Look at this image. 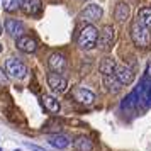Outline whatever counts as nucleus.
Listing matches in <instances>:
<instances>
[{
	"instance_id": "f257e3e1",
	"label": "nucleus",
	"mask_w": 151,
	"mask_h": 151,
	"mask_svg": "<svg viewBox=\"0 0 151 151\" xmlns=\"http://www.w3.org/2000/svg\"><path fill=\"white\" fill-rule=\"evenodd\" d=\"M131 37H132V42L136 44L137 48H148L151 44L150 29L146 27V26H143L139 21H136L131 26Z\"/></svg>"
},
{
	"instance_id": "f03ea898",
	"label": "nucleus",
	"mask_w": 151,
	"mask_h": 151,
	"mask_svg": "<svg viewBox=\"0 0 151 151\" xmlns=\"http://www.w3.org/2000/svg\"><path fill=\"white\" fill-rule=\"evenodd\" d=\"M97 41H99V31H97L95 26H85L82 29V32L78 36V48L83 49V51H88V49L95 48Z\"/></svg>"
},
{
	"instance_id": "7ed1b4c3",
	"label": "nucleus",
	"mask_w": 151,
	"mask_h": 151,
	"mask_svg": "<svg viewBox=\"0 0 151 151\" xmlns=\"http://www.w3.org/2000/svg\"><path fill=\"white\" fill-rule=\"evenodd\" d=\"M5 73H7L10 78H24V76L27 75V68H26V65L21 61V60H17V58H9L7 61H5Z\"/></svg>"
},
{
	"instance_id": "20e7f679",
	"label": "nucleus",
	"mask_w": 151,
	"mask_h": 151,
	"mask_svg": "<svg viewBox=\"0 0 151 151\" xmlns=\"http://www.w3.org/2000/svg\"><path fill=\"white\" fill-rule=\"evenodd\" d=\"M48 66L51 68L53 73H63L66 70V56L61 53H51L48 58Z\"/></svg>"
},
{
	"instance_id": "39448f33",
	"label": "nucleus",
	"mask_w": 151,
	"mask_h": 151,
	"mask_svg": "<svg viewBox=\"0 0 151 151\" xmlns=\"http://www.w3.org/2000/svg\"><path fill=\"white\" fill-rule=\"evenodd\" d=\"M4 27H5V32L10 37H15V41L19 37H22L24 36V31H26V26L21 21H17V19H7L5 24H4Z\"/></svg>"
},
{
	"instance_id": "423d86ee",
	"label": "nucleus",
	"mask_w": 151,
	"mask_h": 151,
	"mask_svg": "<svg viewBox=\"0 0 151 151\" xmlns=\"http://www.w3.org/2000/svg\"><path fill=\"white\" fill-rule=\"evenodd\" d=\"M102 14L104 10L100 5H97V4H90V5H87V7L82 10V14H80V17H82L83 21H88V22H97L102 19Z\"/></svg>"
},
{
	"instance_id": "0eeeda50",
	"label": "nucleus",
	"mask_w": 151,
	"mask_h": 151,
	"mask_svg": "<svg viewBox=\"0 0 151 151\" xmlns=\"http://www.w3.org/2000/svg\"><path fill=\"white\" fill-rule=\"evenodd\" d=\"M114 39H116V31H114V27L112 26H104L102 32H99V41H97V44H99V48H110L112 46V42H114Z\"/></svg>"
},
{
	"instance_id": "6e6552de",
	"label": "nucleus",
	"mask_w": 151,
	"mask_h": 151,
	"mask_svg": "<svg viewBox=\"0 0 151 151\" xmlns=\"http://www.w3.org/2000/svg\"><path fill=\"white\" fill-rule=\"evenodd\" d=\"M71 97H73V100H76L78 104H83V105H90V104L95 102V93L87 88H78L76 87L71 92Z\"/></svg>"
},
{
	"instance_id": "1a4fd4ad",
	"label": "nucleus",
	"mask_w": 151,
	"mask_h": 151,
	"mask_svg": "<svg viewBox=\"0 0 151 151\" xmlns=\"http://www.w3.org/2000/svg\"><path fill=\"white\" fill-rule=\"evenodd\" d=\"M48 85L51 88L58 92V93H63L66 87H68V82H66V78L63 75H58V73H49L48 75Z\"/></svg>"
},
{
	"instance_id": "9d476101",
	"label": "nucleus",
	"mask_w": 151,
	"mask_h": 151,
	"mask_svg": "<svg viewBox=\"0 0 151 151\" xmlns=\"http://www.w3.org/2000/svg\"><path fill=\"white\" fill-rule=\"evenodd\" d=\"M114 75H116V78L122 83V85H129V83H132V80H134V71H132L129 66H126V65H117Z\"/></svg>"
},
{
	"instance_id": "9b49d317",
	"label": "nucleus",
	"mask_w": 151,
	"mask_h": 151,
	"mask_svg": "<svg viewBox=\"0 0 151 151\" xmlns=\"http://www.w3.org/2000/svg\"><path fill=\"white\" fill-rule=\"evenodd\" d=\"M21 10L27 15H36L37 12H41L42 2L41 0H21Z\"/></svg>"
},
{
	"instance_id": "f8f14e48",
	"label": "nucleus",
	"mask_w": 151,
	"mask_h": 151,
	"mask_svg": "<svg viewBox=\"0 0 151 151\" xmlns=\"http://www.w3.org/2000/svg\"><path fill=\"white\" fill-rule=\"evenodd\" d=\"M15 44H17V48L21 49V51H24V53H34V51H37V41H36L34 37H29V36L19 37V39L15 41Z\"/></svg>"
},
{
	"instance_id": "ddd939ff",
	"label": "nucleus",
	"mask_w": 151,
	"mask_h": 151,
	"mask_svg": "<svg viewBox=\"0 0 151 151\" xmlns=\"http://www.w3.org/2000/svg\"><path fill=\"white\" fill-rule=\"evenodd\" d=\"M116 68H117V63L110 56H104L102 60H100V63H99V70H100V73L104 76L114 75L116 73Z\"/></svg>"
},
{
	"instance_id": "4468645a",
	"label": "nucleus",
	"mask_w": 151,
	"mask_h": 151,
	"mask_svg": "<svg viewBox=\"0 0 151 151\" xmlns=\"http://www.w3.org/2000/svg\"><path fill=\"white\" fill-rule=\"evenodd\" d=\"M48 144L56 148V150H65L70 146V137L65 136V134H53V136L48 137Z\"/></svg>"
},
{
	"instance_id": "2eb2a0df",
	"label": "nucleus",
	"mask_w": 151,
	"mask_h": 151,
	"mask_svg": "<svg viewBox=\"0 0 151 151\" xmlns=\"http://www.w3.org/2000/svg\"><path fill=\"white\" fill-rule=\"evenodd\" d=\"M41 104H42V107L48 110V112H51V114L60 112V102L56 100L55 97H51V95H42Z\"/></svg>"
},
{
	"instance_id": "dca6fc26",
	"label": "nucleus",
	"mask_w": 151,
	"mask_h": 151,
	"mask_svg": "<svg viewBox=\"0 0 151 151\" xmlns=\"http://www.w3.org/2000/svg\"><path fill=\"white\" fill-rule=\"evenodd\" d=\"M114 17H116L117 22H126L127 19H129V5L124 4V2L117 4L116 10H114Z\"/></svg>"
},
{
	"instance_id": "f3484780",
	"label": "nucleus",
	"mask_w": 151,
	"mask_h": 151,
	"mask_svg": "<svg viewBox=\"0 0 151 151\" xmlns=\"http://www.w3.org/2000/svg\"><path fill=\"white\" fill-rule=\"evenodd\" d=\"M104 85H105V87H107V90H109V92H112V93H117V92L121 90V87H122V83L116 78V75L104 76Z\"/></svg>"
},
{
	"instance_id": "a211bd4d",
	"label": "nucleus",
	"mask_w": 151,
	"mask_h": 151,
	"mask_svg": "<svg viewBox=\"0 0 151 151\" xmlns=\"http://www.w3.org/2000/svg\"><path fill=\"white\" fill-rule=\"evenodd\" d=\"M75 148L78 151H92L93 150V143H92V139L87 136H80L75 139Z\"/></svg>"
},
{
	"instance_id": "6ab92c4d",
	"label": "nucleus",
	"mask_w": 151,
	"mask_h": 151,
	"mask_svg": "<svg viewBox=\"0 0 151 151\" xmlns=\"http://www.w3.org/2000/svg\"><path fill=\"white\" fill-rule=\"evenodd\" d=\"M136 105H139V97H137V92H136V88H134L129 95L122 100L121 107H122V109H134Z\"/></svg>"
},
{
	"instance_id": "aec40b11",
	"label": "nucleus",
	"mask_w": 151,
	"mask_h": 151,
	"mask_svg": "<svg viewBox=\"0 0 151 151\" xmlns=\"http://www.w3.org/2000/svg\"><path fill=\"white\" fill-rule=\"evenodd\" d=\"M137 21L151 31V7H143L137 12Z\"/></svg>"
},
{
	"instance_id": "412c9836",
	"label": "nucleus",
	"mask_w": 151,
	"mask_h": 151,
	"mask_svg": "<svg viewBox=\"0 0 151 151\" xmlns=\"http://www.w3.org/2000/svg\"><path fill=\"white\" fill-rule=\"evenodd\" d=\"M19 5H21V0H4V7L9 12H14L15 9H19Z\"/></svg>"
},
{
	"instance_id": "4be33fe9",
	"label": "nucleus",
	"mask_w": 151,
	"mask_h": 151,
	"mask_svg": "<svg viewBox=\"0 0 151 151\" xmlns=\"http://www.w3.org/2000/svg\"><path fill=\"white\" fill-rule=\"evenodd\" d=\"M27 150H31V151H46L44 148H41V146H37V144H32V143H26L24 144Z\"/></svg>"
},
{
	"instance_id": "5701e85b",
	"label": "nucleus",
	"mask_w": 151,
	"mask_h": 151,
	"mask_svg": "<svg viewBox=\"0 0 151 151\" xmlns=\"http://www.w3.org/2000/svg\"><path fill=\"white\" fill-rule=\"evenodd\" d=\"M7 82H9V75L4 70H0V85H5Z\"/></svg>"
},
{
	"instance_id": "b1692460",
	"label": "nucleus",
	"mask_w": 151,
	"mask_h": 151,
	"mask_svg": "<svg viewBox=\"0 0 151 151\" xmlns=\"http://www.w3.org/2000/svg\"><path fill=\"white\" fill-rule=\"evenodd\" d=\"M146 76H150V78H151V61L148 63V68H146Z\"/></svg>"
},
{
	"instance_id": "393cba45",
	"label": "nucleus",
	"mask_w": 151,
	"mask_h": 151,
	"mask_svg": "<svg viewBox=\"0 0 151 151\" xmlns=\"http://www.w3.org/2000/svg\"><path fill=\"white\" fill-rule=\"evenodd\" d=\"M0 34H2V24H0Z\"/></svg>"
},
{
	"instance_id": "a878e982",
	"label": "nucleus",
	"mask_w": 151,
	"mask_h": 151,
	"mask_svg": "<svg viewBox=\"0 0 151 151\" xmlns=\"http://www.w3.org/2000/svg\"><path fill=\"white\" fill-rule=\"evenodd\" d=\"M0 51H2V44H0Z\"/></svg>"
},
{
	"instance_id": "bb28decb",
	"label": "nucleus",
	"mask_w": 151,
	"mask_h": 151,
	"mask_svg": "<svg viewBox=\"0 0 151 151\" xmlns=\"http://www.w3.org/2000/svg\"><path fill=\"white\" fill-rule=\"evenodd\" d=\"M0 151H2V148H0Z\"/></svg>"
}]
</instances>
